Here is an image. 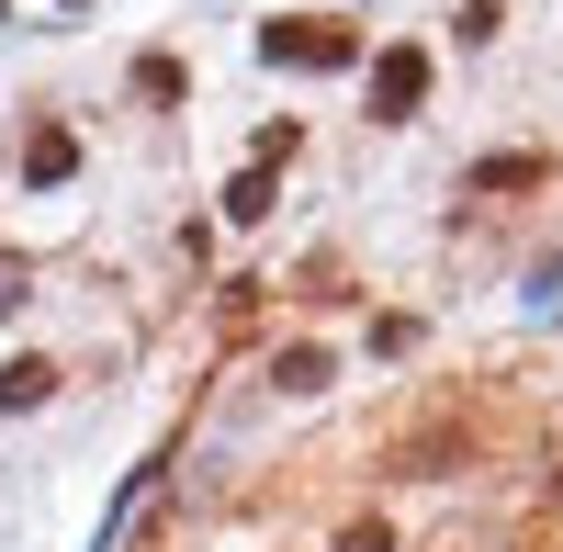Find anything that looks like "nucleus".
<instances>
[{
    "instance_id": "f257e3e1",
    "label": "nucleus",
    "mask_w": 563,
    "mask_h": 552,
    "mask_svg": "<svg viewBox=\"0 0 563 552\" xmlns=\"http://www.w3.org/2000/svg\"><path fill=\"white\" fill-rule=\"evenodd\" d=\"M271 57H305V68H339V57H350V34H339V23H271Z\"/></svg>"
},
{
    "instance_id": "f03ea898",
    "label": "nucleus",
    "mask_w": 563,
    "mask_h": 552,
    "mask_svg": "<svg viewBox=\"0 0 563 552\" xmlns=\"http://www.w3.org/2000/svg\"><path fill=\"white\" fill-rule=\"evenodd\" d=\"M417 90H429V57H417V45H395V57L372 68V102H384V113H417Z\"/></svg>"
},
{
    "instance_id": "7ed1b4c3",
    "label": "nucleus",
    "mask_w": 563,
    "mask_h": 552,
    "mask_svg": "<svg viewBox=\"0 0 563 552\" xmlns=\"http://www.w3.org/2000/svg\"><path fill=\"white\" fill-rule=\"evenodd\" d=\"M23 169H34V180H68V135H57V124H45V135H34V147H23Z\"/></svg>"
},
{
    "instance_id": "20e7f679",
    "label": "nucleus",
    "mask_w": 563,
    "mask_h": 552,
    "mask_svg": "<svg viewBox=\"0 0 563 552\" xmlns=\"http://www.w3.org/2000/svg\"><path fill=\"white\" fill-rule=\"evenodd\" d=\"M45 384H57V373H45V361H12V373H0V406H34Z\"/></svg>"
}]
</instances>
